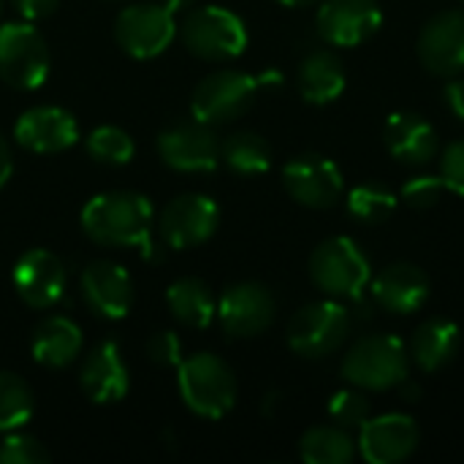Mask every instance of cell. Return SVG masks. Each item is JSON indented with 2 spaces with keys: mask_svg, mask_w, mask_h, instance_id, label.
Instances as JSON below:
<instances>
[{
  "mask_svg": "<svg viewBox=\"0 0 464 464\" xmlns=\"http://www.w3.org/2000/svg\"><path fill=\"white\" fill-rule=\"evenodd\" d=\"M82 231L101 247H139L147 261H158L152 242V204L136 190H109L92 196L82 209Z\"/></svg>",
  "mask_w": 464,
  "mask_h": 464,
  "instance_id": "1",
  "label": "cell"
},
{
  "mask_svg": "<svg viewBox=\"0 0 464 464\" xmlns=\"http://www.w3.org/2000/svg\"><path fill=\"white\" fill-rule=\"evenodd\" d=\"M177 386L185 408L201 419L218 421L237 402V375L215 353H196L177 367Z\"/></svg>",
  "mask_w": 464,
  "mask_h": 464,
  "instance_id": "2",
  "label": "cell"
},
{
  "mask_svg": "<svg viewBox=\"0 0 464 464\" xmlns=\"http://www.w3.org/2000/svg\"><path fill=\"white\" fill-rule=\"evenodd\" d=\"M343 378L362 392H386L408 378V351L394 334L362 337L343 359Z\"/></svg>",
  "mask_w": 464,
  "mask_h": 464,
  "instance_id": "3",
  "label": "cell"
},
{
  "mask_svg": "<svg viewBox=\"0 0 464 464\" xmlns=\"http://www.w3.org/2000/svg\"><path fill=\"white\" fill-rule=\"evenodd\" d=\"M179 33L188 52L209 63L239 57L247 46L245 22L223 5H201L188 11Z\"/></svg>",
  "mask_w": 464,
  "mask_h": 464,
  "instance_id": "4",
  "label": "cell"
},
{
  "mask_svg": "<svg viewBox=\"0 0 464 464\" xmlns=\"http://www.w3.org/2000/svg\"><path fill=\"white\" fill-rule=\"evenodd\" d=\"M370 261L362 247L348 237L321 242L310 258L313 283L332 299H356L370 283Z\"/></svg>",
  "mask_w": 464,
  "mask_h": 464,
  "instance_id": "5",
  "label": "cell"
},
{
  "mask_svg": "<svg viewBox=\"0 0 464 464\" xmlns=\"http://www.w3.org/2000/svg\"><path fill=\"white\" fill-rule=\"evenodd\" d=\"M49 46L30 22L0 27V79L14 90H38L49 76Z\"/></svg>",
  "mask_w": 464,
  "mask_h": 464,
  "instance_id": "6",
  "label": "cell"
},
{
  "mask_svg": "<svg viewBox=\"0 0 464 464\" xmlns=\"http://www.w3.org/2000/svg\"><path fill=\"white\" fill-rule=\"evenodd\" d=\"M351 332V315L340 302H313L288 324V345L302 359H324L334 353Z\"/></svg>",
  "mask_w": 464,
  "mask_h": 464,
  "instance_id": "7",
  "label": "cell"
},
{
  "mask_svg": "<svg viewBox=\"0 0 464 464\" xmlns=\"http://www.w3.org/2000/svg\"><path fill=\"white\" fill-rule=\"evenodd\" d=\"M174 35H177L174 14L160 3L128 5L114 19L117 46L136 60H152L163 54L171 46Z\"/></svg>",
  "mask_w": 464,
  "mask_h": 464,
  "instance_id": "8",
  "label": "cell"
},
{
  "mask_svg": "<svg viewBox=\"0 0 464 464\" xmlns=\"http://www.w3.org/2000/svg\"><path fill=\"white\" fill-rule=\"evenodd\" d=\"M258 92V79L245 71H218L204 76L190 98V111L207 125H226L242 117Z\"/></svg>",
  "mask_w": 464,
  "mask_h": 464,
  "instance_id": "9",
  "label": "cell"
},
{
  "mask_svg": "<svg viewBox=\"0 0 464 464\" xmlns=\"http://www.w3.org/2000/svg\"><path fill=\"white\" fill-rule=\"evenodd\" d=\"M218 226L220 207L204 193H182L171 198L158 218V234L171 250H190L209 242Z\"/></svg>",
  "mask_w": 464,
  "mask_h": 464,
  "instance_id": "10",
  "label": "cell"
},
{
  "mask_svg": "<svg viewBox=\"0 0 464 464\" xmlns=\"http://www.w3.org/2000/svg\"><path fill=\"white\" fill-rule=\"evenodd\" d=\"M158 155L166 169L179 174H204L220 163V139L215 125L201 120L177 122L158 136Z\"/></svg>",
  "mask_w": 464,
  "mask_h": 464,
  "instance_id": "11",
  "label": "cell"
},
{
  "mask_svg": "<svg viewBox=\"0 0 464 464\" xmlns=\"http://www.w3.org/2000/svg\"><path fill=\"white\" fill-rule=\"evenodd\" d=\"M283 185L296 204L310 209H329L343 193V171L326 155L302 152L285 163Z\"/></svg>",
  "mask_w": 464,
  "mask_h": 464,
  "instance_id": "12",
  "label": "cell"
},
{
  "mask_svg": "<svg viewBox=\"0 0 464 464\" xmlns=\"http://www.w3.org/2000/svg\"><path fill=\"white\" fill-rule=\"evenodd\" d=\"M218 321L234 340L264 334L275 321V296L261 283H237L218 302Z\"/></svg>",
  "mask_w": 464,
  "mask_h": 464,
  "instance_id": "13",
  "label": "cell"
},
{
  "mask_svg": "<svg viewBox=\"0 0 464 464\" xmlns=\"http://www.w3.org/2000/svg\"><path fill=\"white\" fill-rule=\"evenodd\" d=\"M11 280H14L16 296L33 310L54 307L63 299L65 285H68V275H65L63 261L44 247L27 250L16 261Z\"/></svg>",
  "mask_w": 464,
  "mask_h": 464,
  "instance_id": "14",
  "label": "cell"
},
{
  "mask_svg": "<svg viewBox=\"0 0 464 464\" xmlns=\"http://www.w3.org/2000/svg\"><path fill=\"white\" fill-rule=\"evenodd\" d=\"M14 139L35 155H57L79 141V122L68 109L33 106L19 114Z\"/></svg>",
  "mask_w": 464,
  "mask_h": 464,
  "instance_id": "15",
  "label": "cell"
},
{
  "mask_svg": "<svg viewBox=\"0 0 464 464\" xmlns=\"http://www.w3.org/2000/svg\"><path fill=\"white\" fill-rule=\"evenodd\" d=\"M82 299L98 318L120 321L133 307V280L128 269L111 261H92L82 269L79 277Z\"/></svg>",
  "mask_w": 464,
  "mask_h": 464,
  "instance_id": "16",
  "label": "cell"
},
{
  "mask_svg": "<svg viewBox=\"0 0 464 464\" xmlns=\"http://www.w3.org/2000/svg\"><path fill=\"white\" fill-rule=\"evenodd\" d=\"M419 60L430 73L457 76L464 71V11L435 14L419 35Z\"/></svg>",
  "mask_w": 464,
  "mask_h": 464,
  "instance_id": "17",
  "label": "cell"
},
{
  "mask_svg": "<svg viewBox=\"0 0 464 464\" xmlns=\"http://www.w3.org/2000/svg\"><path fill=\"white\" fill-rule=\"evenodd\" d=\"M383 14L378 0H324L315 24L324 41L334 46L364 44L381 27Z\"/></svg>",
  "mask_w": 464,
  "mask_h": 464,
  "instance_id": "18",
  "label": "cell"
},
{
  "mask_svg": "<svg viewBox=\"0 0 464 464\" xmlns=\"http://www.w3.org/2000/svg\"><path fill=\"white\" fill-rule=\"evenodd\" d=\"M419 427L411 416L386 413L362 424L359 449L367 462L394 464L408 459L419 449Z\"/></svg>",
  "mask_w": 464,
  "mask_h": 464,
  "instance_id": "19",
  "label": "cell"
},
{
  "mask_svg": "<svg viewBox=\"0 0 464 464\" xmlns=\"http://www.w3.org/2000/svg\"><path fill=\"white\" fill-rule=\"evenodd\" d=\"M79 386L95 405H111L125 400L130 389V372L114 340H103L87 353L79 372Z\"/></svg>",
  "mask_w": 464,
  "mask_h": 464,
  "instance_id": "20",
  "label": "cell"
},
{
  "mask_svg": "<svg viewBox=\"0 0 464 464\" xmlns=\"http://www.w3.org/2000/svg\"><path fill=\"white\" fill-rule=\"evenodd\" d=\"M383 141L386 150L405 166H427L440 150L438 130L416 111L392 114L383 125Z\"/></svg>",
  "mask_w": 464,
  "mask_h": 464,
  "instance_id": "21",
  "label": "cell"
},
{
  "mask_svg": "<svg viewBox=\"0 0 464 464\" xmlns=\"http://www.w3.org/2000/svg\"><path fill=\"white\" fill-rule=\"evenodd\" d=\"M372 296L375 302L394 315H411L424 307L430 296V280L424 269L408 261L389 264L375 280H372Z\"/></svg>",
  "mask_w": 464,
  "mask_h": 464,
  "instance_id": "22",
  "label": "cell"
},
{
  "mask_svg": "<svg viewBox=\"0 0 464 464\" xmlns=\"http://www.w3.org/2000/svg\"><path fill=\"white\" fill-rule=\"evenodd\" d=\"M84 348V334L76 321L65 315H49L44 318L30 337V353L41 367L49 370H63L73 364L82 356Z\"/></svg>",
  "mask_w": 464,
  "mask_h": 464,
  "instance_id": "23",
  "label": "cell"
},
{
  "mask_svg": "<svg viewBox=\"0 0 464 464\" xmlns=\"http://www.w3.org/2000/svg\"><path fill=\"white\" fill-rule=\"evenodd\" d=\"M166 304L174 321L188 329H209L218 318V302L212 288L198 277H179L166 291Z\"/></svg>",
  "mask_w": 464,
  "mask_h": 464,
  "instance_id": "24",
  "label": "cell"
},
{
  "mask_svg": "<svg viewBox=\"0 0 464 464\" xmlns=\"http://www.w3.org/2000/svg\"><path fill=\"white\" fill-rule=\"evenodd\" d=\"M299 92L307 103L324 106L343 95L345 90V68L332 52H313L302 60L296 76Z\"/></svg>",
  "mask_w": 464,
  "mask_h": 464,
  "instance_id": "25",
  "label": "cell"
},
{
  "mask_svg": "<svg viewBox=\"0 0 464 464\" xmlns=\"http://www.w3.org/2000/svg\"><path fill=\"white\" fill-rule=\"evenodd\" d=\"M459 345H462V334L457 324L446 318H430L416 329L411 343V356L424 372H438L457 356Z\"/></svg>",
  "mask_w": 464,
  "mask_h": 464,
  "instance_id": "26",
  "label": "cell"
},
{
  "mask_svg": "<svg viewBox=\"0 0 464 464\" xmlns=\"http://www.w3.org/2000/svg\"><path fill=\"white\" fill-rule=\"evenodd\" d=\"M220 160L234 174L256 177L272 166V147L261 133L239 130V133H231L226 141H220Z\"/></svg>",
  "mask_w": 464,
  "mask_h": 464,
  "instance_id": "27",
  "label": "cell"
},
{
  "mask_svg": "<svg viewBox=\"0 0 464 464\" xmlns=\"http://www.w3.org/2000/svg\"><path fill=\"white\" fill-rule=\"evenodd\" d=\"M299 454L307 464H348L356 454L351 435L343 427H313L299 443Z\"/></svg>",
  "mask_w": 464,
  "mask_h": 464,
  "instance_id": "28",
  "label": "cell"
},
{
  "mask_svg": "<svg viewBox=\"0 0 464 464\" xmlns=\"http://www.w3.org/2000/svg\"><path fill=\"white\" fill-rule=\"evenodd\" d=\"M35 411L33 389L14 372L0 370V432L22 430Z\"/></svg>",
  "mask_w": 464,
  "mask_h": 464,
  "instance_id": "29",
  "label": "cell"
},
{
  "mask_svg": "<svg viewBox=\"0 0 464 464\" xmlns=\"http://www.w3.org/2000/svg\"><path fill=\"white\" fill-rule=\"evenodd\" d=\"M397 209V196L381 182H364L348 196V215L359 223L378 226L389 220Z\"/></svg>",
  "mask_w": 464,
  "mask_h": 464,
  "instance_id": "30",
  "label": "cell"
},
{
  "mask_svg": "<svg viewBox=\"0 0 464 464\" xmlns=\"http://www.w3.org/2000/svg\"><path fill=\"white\" fill-rule=\"evenodd\" d=\"M87 155L101 166H125L136 155V144L128 130L117 125H98L87 136Z\"/></svg>",
  "mask_w": 464,
  "mask_h": 464,
  "instance_id": "31",
  "label": "cell"
},
{
  "mask_svg": "<svg viewBox=\"0 0 464 464\" xmlns=\"http://www.w3.org/2000/svg\"><path fill=\"white\" fill-rule=\"evenodd\" d=\"M329 416L343 430L362 427L370 419V400L356 386L353 389H345V392H337L332 397V402H329Z\"/></svg>",
  "mask_w": 464,
  "mask_h": 464,
  "instance_id": "32",
  "label": "cell"
},
{
  "mask_svg": "<svg viewBox=\"0 0 464 464\" xmlns=\"http://www.w3.org/2000/svg\"><path fill=\"white\" fill-rule=\"evenodd\" d=\"M49 462V451L41 440L24 432H5L0 443V464H44Z\"/></svg>",
  "mask_w": 464,
  "mask_h": 464,
  "instance_id": "33",
  "label": "cell"
},
{
  "mask_svg": "<svg viewBox=\"0 0 464 464\" xmlns=\"http://www.w3.org/2000/svg\"><path fill=\"white\" fill-rule=\"evenodd\" d=\"M147 356L152 364L163 370H177L182 364V343L174 332H158L147 343Z\"/></svg>",
  "mask_w": 464,
  "mask_h": 464,
  "instance_id": "34",
  "label": "cell"
},
{
  "mask_svg": "<svg viewBox=\"0 0 464 464\" xmlns=\"http://www.w3.org/2000/svg\"><path fill=\"white\" fill-rule=\"evenodd\" d=\"M446 182L443 177H413L405 188H402V198L416 207V209H427L432 204H438V198L443 196Z\"/></svg>",
  "mask_w": 464,
  "mask_h": 464,
  "instance_id": "35",
  "label": "cell"
},
{
  "mask_svg": "<svg viewBox=\"0 0 464 464\" xmlns=\"http://www.w3.org/2000/svg\"><path fill=\"white\" fill-rule=\"evenodd\" d=\"M440 177L446 182V188H451L454 193L464 196V139L451 141L443 150L440 158Z\"/></svg>",
  "mask_w": 464,
  "mask_h": 464,
  "instance_id": "36",
  "label": "cell"
},
{
  "mask_svg": "<svg viewBox=\"0 0 464 464\" xmlns=\"http://www.w3.org/2000/svg\"><path fill=\"white\" fill-rule=\"evenodd\" d=\"M57 5H60V0H14V8L27 22H38V19L52 16L57 11Z\"/></svg>",
  "mask_w": 464,
  "mask_h": 464,
  "instance_id": "37",
  "label": "cell"
},
{
  "mask_svg": "<svg viewBox=\"0 0 464 464\" xmlns=\"http://www.w3.org/2000/svg\"><path fill=\"white\" fill-rule=\"evenodd\" d=\"M446 101L451 106V111L464 120V76H457L446 84Z\"/></svg>",
  "mask_w": 464,
  "mask_h": 464,
  "instance_id": "38",
  "label": "cell"
},
{
  "mask_svg": "<svg viewBox=\"0 0 464 464\" xmlns=\"http://www.w3.org/2000/svg\"><path fill=\"white\" fill-rule=\"evenodd\" d=\"M11 174H14V155H11V147L5 144V139L0 136V188H5Z\"/></svg>",
  "mask_w": 464,
  "mask_h": 464,
  "instance_id": "39",
  "label": "cell"
},
{
  "mask_svg": "<svg viewBox=\"0 0 464 464\" xmlns=\"http://www.w3.org/2000/svg\"><path fill=\"white\" fill-rule=\"evenodd\" d=\"M400 392H402V397H405L408 402H416V400H419V394H421V389H419L416 383H411L408 378L400 383Z\"/></svg>",
  "mask_w": 464,
  "mask_h": 464,
  "instance_id": "40",
  "label": "cell"
},
{
  "mask_svg": "<svg viewBox=\"0 0 464 464\" xmlns=\"http://www.w3.org/2000/svg\"><path fill=\"white\" fill-rule=\"evenodd\" d=\"M193 3H196V0H160V5H166L171 14L188 11V8H193Z\"/></svg>",
  "mask_w": 464,
  "mask_h": 464,
  "instance_id": "41",
  "label": "cell"
},
{
  "mask_svg": "<svg viewBox=\"0 0 464 464\" xmlns=\"http://www.w3.org/2000/svg\"><path fill=\"white\" fill-rule=\"evenodd\" d=\"M283 5H291V8H302V5H310V3H315V0H280Z\"/></svg>",
  "mask_w": 464,
  "mask_h": 464,
  "instance_id": "42",
  "label": "cell"
}]
</instances>
